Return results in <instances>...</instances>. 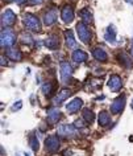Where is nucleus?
<instances>
[{
	"instance_id": "obj_34",
	"label": "nucleus",
	"mask_w": 133,
	"mask_h": 156,
	"mask_svg": "<svg viewBox=\"0 0 133 156\" xmlns=\"http://www.w3.org/2000/svg\"><path fill=\"white\" fill-rule=\"evenodd\" d=\"M24 156H29V154H26V152H25V154H24Z\"/></svg>"
},
{
	"instance_id": "obj_6",
	"label": "nucleus",
	"mask_w": 133,
	"mask_h": 156,
	"mask_svg": "<svg viewBox=\"0 0 133 156\" xmlns=\"http://www.w3.org/2000/svg\"><path fill=\"white\" fill-rule=\"evenodd\" d=\"M125 108V97L124 95H120L117 97L116 99L112 101V105H111V112L112 114H120L123 112Z\"/></svg>"
},
{
	"instance_id": "obj_31",
	"label": "nucleus",
	"mask_w": 133,
	"mask_h": 156,
	"mask_svg": "<svg viewBox=\"0 0 133 156\" xmlns=\"http://www.w3.org/2000/svg\"><path fill=\"white\" fill-rule=\"evenodd\" d=\"M8 2H12V3H16V4H24L26 0H8Z\"/></svg>"
},
{
	"instance_id": "obj_8",
	"label": "nucleus",
	"mask_w": 133,
	"mask_h": 156,
	"mask_svg": "<svg viewBox=\"0 0 133 156\" xmlns=\"http://www.w3.org/2000/svg\"><path fill=\"white\" fill-rule=\"evenodd\" d=\"M74 16H75V15H74V9H73L71 5H65L63 8H62L61 19L65 24H70V23L74 20Z\"/></svg>"
},
{
	"instance_id": "obj_25",
	"label": "nucleus",
	"mask_w": 133,
	"mask_h": 156,
	"mask_svg": "<svg viewBox=\"0 0 133 156\" xmlns=\"http://www.w3.org/2000/svg\"><path fill=\"white\" fill-rule=\"evenodd\" d=\"M83 119L87 123L91 124L94 120H95V115H94L92 110H90V108H84V110H83Z\"/></svg>"
},
{
	"instance_id": "obj_1",
	"label": "nucleus",
	"mask_w": 133,
	"mask_h": 156,
	"mask_svg": "<svg viewBox=\"0 0 133 156\" xmlns=\"http://www.w3.org/2000/svg\"><path fill=\"white\" fill-rule=\"evenodd\" d=\"M22 23H24V25L29 30H32V32H40L41 30L40 19L33 13H25L24 16H22Z\"/></svg>"
},
{
	"instance_id": "obj_17",
	"label": "nucleus",
	"mask_w": 133,
	"mask_h": 156,
	"mask_svg": "<svg viewBox=\"0 0 133 156\" xmlns=\"http://www.w3.org/2000/svg\"><path fill=\"white\" fill-rule=\"evenodd\" d=\"M45 46L49 49H58L60 48V38L57 34H50L45 40Z\"/></svg>"
},
{
	"instance_id": "obj_15",
	"label": "nucleus",
	"mask_w": 133,
	"mask_h": 156,
	"mask_svg": "<svg viewBox=\"0 0 133 156\" xmlns=\"http://www.w3.org/2000/svg\"><path fill=\"white\" fill-rule=\"evenodd\" d=\"M5 56L12 61H21L22 60V53L20 49H16V48H8L5 52Z\"/></svg>"
},
{
	"instance_id": "obj_20",
	"label": "nucleus",
	"mask_w": 133,
	"mask_h": 156,
	"mask_svg": "<svg viewBox=\"0 0 133 156\" xmlns=\"http://www.w3.org/2000/svg\"><path fill=\"white\" fill-rule=\"evenodd\" d=\"M92 56L95 57L97 61H100V62H105L108 60L107 52H105L103 48H94L92 49Z\"/></svg>"
},
{
	"instance_id": "obj_11",
	"label": "nucleus",
	"mask_w": 133,
	"mask_h": 156,
	"mask_svg": "<svg viewBox=\"0 0 133 156\" xmlns=\"http://www.w3.org/2000/svg\"><path fill=\"white\" fill-rule=\"evenodd\" d=\"M57 21V9L50 8L44 13V24L45 25H53Z\"/></svg>"
},
{
	"instance_id": "obj_16",
	"label": "nucleus",
	"mask_w": 133,
	"mask_h": 156,
	"mask_svg": "<svg viewBox=\"0 0 133 156\" xmlns=\"http://www.w3.org/2000/svg\"><path fill=\"white\" fill-rule=\"evenodd\" d=\"M104 38L105 41L109 42V44H115L116 42V28L115 25H108L107 30H105V34H104Z\"/></svg>"
},
{
	"instance_id": "obj_19",
	"label": "nucleus",
	"mask_w": 133,
	"mask_h": 156,
	"mask_svg": "<svg viewBox=\"0 0 133 156\" xmlns=\"http://www.w3.org/2000/svg\"><path fill=\"white\" fill-rule=\"evenodd\" d=\"M88 58V54L84 52V50L77 49L75 52H73V61L77 62V64H82V62H86Z\"/></svg>"
},
{
	"instance_id": "obj_4",
	"label": "nucleus",
	"mask_w": 133,
	"mask_h": 156,
	"mask_svg": "<svg viewBox=\"0 0 133 156\" xmlns=\"http://www.w3.org/2000/svg\"><path fill=\"white\" fill-rule=\"evenodd\" d=\"M79 134L78 128L74 124H62L58 127V135L60 136H65V138H74Z\"/></svg>"
},
{
	"instance_id": "obj_23",
	"label": "nucleus",
	"mask_w": 133,
	"mask_h": 156,
	"mask_svg": "<svg viewBox=\"0 0 133 156\" xmlns=\"http://www.w3.org/2000/svg\"><path fill=\"white\" fill-rule=\"evenodd\" d=\"M111 122V116H109V114L107 111H100L99 114V124L101 127H105L107 124Z\"/></svg>"
},
{
	"instance_id": "obj_36",
	"label": "nucleus",
	"mask_w": 133,
	"mask_h": 156,
	"mask_svg": "<svg viewBox=\"0 0 133 156\" xmlns=\"http://www.w3.org/2000/svg\"><path fill=\"white\" fill-rule=\"evenodd\" d=\"M16 156H20V155H19V154H16Z\"/></svg>"
},
{
	"instance_id": "obj_29",
	"label": "nucleus",
	"mask_w": 133,
	"mask_h": 156,
	"mask_svg": "<svg viewBox=\"0 0 133 156\" xmlns=\"http://www.w3.org/2000/svg\"><path fill=\"white\" fill-rule=\"evenodd\" d=\"M84 120V119H83ZM83 120H80V119H78L75 120V123H74V126H75L77 128H82V127H84V122Z\"/></svg>"
},
{
	"instance_id": "obj_24",
	"label": "nucleus",
	"mask_w": 133,
	"mask_h": 156,
	"mask_svg": "<svg viewBox=\"0 0 133 156\" xmlns=\"http://www.w3.org/2000/svg\"><path fill=\"white\" fill-rule=\"evenodd\" d=\"M53 90H54V83L53 82H49V81H46V82L42 83V93H44L46 97L52 95L53 94Z\"/></svg>"
},
{
	"instance_id": "obj_21",
	"label": "nucleus",
	"mask_w": 133,
	"mask_h": 156,
	"mask_svg": "<svg viewBox=\"0 0 133 156\" xmlns=\"http://www.w3.org/2000/svg\"><path fill=\"white\" fill-rule=\"evenodd\" d=\"M65 38H66V44H67L69 48H75V38H74V33L73 30L66 29L65 30Z\"/></svg>"
},
{
	"instance_id": "obj_18",
	"label": "nucleus",
	"mask_w": 133,
	"mask_h": 156,
	"mask_svg": "<svg viewBox=\"0 0 133 156\" xmlns=\"http://www.w3.org/2000/svg\"><path fill=\"white\" fill-rule=\"evenodd\" d=\"M70 95H71V90H70V89H62V90L57 94L56 98L53 99V103L54 105H60V103L63 102L65 99H67Z\"/></svg>"
},
{
	"instance_id": "obj_33",
	"label": "nucleus",
	"mask_w": 133,
	"mask_h": 156,
	"mask_svg": "<svg viewBox=\"0 0 133 156\" xmlns=\"http://www.w3.org/2000/svg\"><path fill=\"white\" fill-rule=\"evenodd\" d=\"M131 54L133 56V42H132V46H131Z\"/></svg>"
},
{
	"instance_id": "obj_30",
	"label": "nucleus",
	"mask_w": 133,
	"mask_h": 156,
	"mask_svg": "<svg viewBox=\"0 0 133 156\" xmlns=\"http://www.w3.org/2000/svg\"><path fill=\"white\" fill-rule=\"evenodd\" d=\"M30 5H36V4H41L42 0H28Z\"/></svg>"
},
{
	"instance_id": "obj_14",
	"label": "nucleus",
	"mask_w": 133,
	"mask_h": 156,
	"mask_svg": "<svg viewBox=\"0 0 133 156\" xmlns=\"http://www.w3.org/2000/svg\"><path fill=\"white\" fill-rule=\"evenodd\" d=\"M61 77H62V80L66 81V80H69L70 77H71V74H73V68H71V65L69 64V62H66L63 61L61 64Z\"/></svg>"
},
{
	"instance_id": "obj_7",
	"label": "nucleus",
	"mask_w": 133,
	"mask_h": 156,
	"mask_svg": "<svg viewBox=\"0 0 133 156\" xmlns=\"http://www.w3.org/2000/svg\"><path fill=\"white\" fill-rule=\"evenodd\" d=\"M16 23V15L13 11L7 9L2 15V25L3 27H12Z\"/></svg>"
},
{
	"instance_id": "obj_13",
	"label": "nucleus",
	"mask_w": 133,
	"mask_h": 156,
	"mask_svg": "<svg viewBox=\"0 0 133 156\" xmlns=\"http://www.w3.org/2000/svg\"><path fill=\"white\" fill-rule=\"evenodd\" d=\"M82 105H83V101L80 98H74L69 105H66V110H67V112H70V114H74V112L80 110Z\"/></svg>"
},
{
	"instance_id": "obj_22",
	"label": "nucleus",
	"mask_w": 133,
	"mask_h": 156,
	"mask_svg": "<svg viewBox=\"0 0 133 156\" xmlns=\"http://www.w3.org/2000/svg\"><path fill=\"white\" fill-rule=\"evenodd\" d=\"M79 16H80L82 20H83L82 23H84V24H88V23H92V13L88 11V8L82 9L80 12H79Z\"/></svg>"
},
{
	"instance_id": "obj_35",
	"label": "nucleus",
	"mask_w": 133,
	"mask_h": 156,
	"mask_svg": "<svg viewBox=\"0 0 133 156\" xmlns=\"http://www.w3.org/2000/svg\"><path fill=\"white\" fill-rule=\"evenodd\" d=\"M131 106H132V108H133V101H132V105H131Z\"/></svg>"
},
{
	"instance_id": "obj_32",
	"label": "nucleus",
	"mask_w": 133,
	"mask_h": 156,
	"mask_svg": "<svg viewBox=\"0 0 133 156\" xmlns=\"http://www.w3.org/2000/svg\"><path fill=\"white\" fill-rule=\"evenodd\" d=\"M2 65H3V66L5 65V60H4V57H2Z\"/></svg>"
},
{
	"instance_id": "obj_26",
	"label": "nucleus",
	"mask_w": 133,
	"mask_h": 156,
	"mask_svg": "<svg viewBox=\"0 0 133 156\" xmlns=\"http://www.w3.org/2000/svg\"><path fill=\"white\" fill-rule=\"evenodd\" d=\"M20 41L22 42V44H32L33 42V38H32V36L26 32V30H24V32H21L20 33Z\"/></svg>"
},
{
	"instance_id": "obj_10",
	"label": "nucleus",
	"mask_w": 133,
	"mask_h": 156,
	"mask_svg": "<svg viewBox=\"0 0 133 156\" xmlns=\"http://www.w3.org/2000/svg\"><path fill=\"white\" fill-rule=\"evenodd\" d=\"M108 86L112 91H119L121 89V86H123V80H121L117 74H113L108 81Z\"/></svg>"
},
{
	"instance_id": "obj_5",
	"label": "nucleus",
	"mask_w": 133,
	"mask_h": 156,
	"mask_svg": "<svg viewBox=\"0 0 133 156\" xmlns=\"http://www.w3.org/2000/svg\"><path fill=\"white\" fill-rule=\"evenodd\" d=\"M60 139L57 136H49V138L45 139V147H46V151L50 152V154H54L60 150Z\"/></svg>"
},
{
	"instance_id": "obj_9",
	"label": "nucleus",
	"mask_w": 133,
	"mask_h": 156,
	"mask_svg": "<svg viewBox=\"0 0 133 156\" xmlns=\"http://www.w3.org/2000/svg\"><path fill=\"white\" fill-rule=\"evenodd\" d=\"M61 111L57 107H50L48 110V123L49 124H56L61 119Z\"/></svg>"
},
{
	"instance_id": "obj_3",
	"label": "nucleus",
	"mask_w": 133,
	"mask_h": 156,
	"mask_svg": "<svg viewBox=\"0 0 133 156\" xmlns=\"http://www.w3.org/2000/svg\"><path fill=\"white\" fill-rule=\"evenodd\" d=\"M16 42V34L11 29L2 30V46L3 48H12Z\"/></svg>"
},
{
	"instance_id": "obj_28",
	"label": "nucleus",
	"mask_w": 133,
	"mask_h": 156,
	"mask_svg": "<svg viewBox=\"0 0 133 156\" xmlns=\"http://www.w3.org/2000/svg\"><path fill=\"white\" fill-rule=\"evenodd\" d=\"M21 106H22V102H21V101H17V102H15V105L11 107V110H12V111H17V110H20V108H21Z\"/></svg>"
},
{
	"instance_id": "obj_27",
	"label": "nucleus",
	"mask_w": 133,
	"mask_h": 156,
	"mask_svg": "<svg viewBox=\"0 0 133 156\" xmlns=\"http://www.w3.org/2000/svg\"><path fill=\"white\" fill-rule=\"evenodd\" d=\"M29 144H30V147H32V150H33L34 152L38 151L40 143H38V139H37L34 135H30V138H29Z\"/></svg>"
},
{
	"instance_id": "obj_2",
	"label": "nucleus",
	"mask_w": 133,
	"mask_h": 156,
	"mask_svg": "<svg viewBox=\"0 0 133 156\" xmlns=\"http://www.w3.org/2000/svg\"><path fill=\"white\" fill-rule=\"evenodd\" d=\"M77 33L83 44H90V41L92 38V33L90 32V29L87 28V25L84 23H78L77 24Z\"/></svg>"
},
{
	"instance_id": "obj_12",
	"label": "nucleus",
	"mask_w": 133,
	"mask_h": 156,
	"mask_svg": "<svg viewBox=\"0 0 133 156\" xmlns=\"http://www.w3.org/2000/svg\"><path fill=\"white\" fill-rule=\"evenodd\" d=\"M117 60H119V62L121 65L124 66V68H132L133 66V60H132V57L131 56H128L125 52H119L117 53Z\"/></svg>"
}]
</instances>
